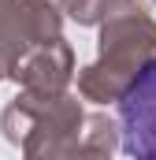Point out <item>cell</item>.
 <instances>
[{
    "instance_id": "cell-1",
    "label": "cell",
    "mask_w": 156,
    "mask_h": 160,
    "mask_svg": "<svg viewBox=\"0 0 156 160\" xmlns=\"http://www.w3.org/2000/svg\"><path fill=\"white\" fill-rule=\"evenodd\" d=\"M123 149L134 160H156V60L126 86L119 101Z\"/></svg>"
}]
</instances>
